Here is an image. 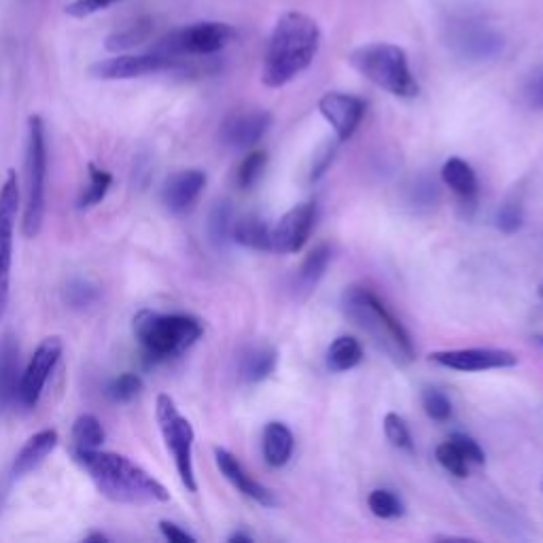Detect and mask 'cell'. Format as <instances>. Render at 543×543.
Listing matches in <instances>:
<instances>
[{
	"label": "cell",
	"mask_w": 543,
	"mask_h": 543,
	"mask_svg": "<svg viewBox=\"0 0 543 543\" xmlns=\"http://www.w3.org/2000/svg\"><path fill=\"white\" fill-rule=\"evenodd\" d=\"M87 471L102 497L124 505H155L170 499L168 488L155 480L147 469L136 465L124 454L107 450H90L73 454Z\"/></svg>",
	"instance_id": "obj_1"
},
{
	"label": "cell",
	"mask_w": 543,
	"mask_h": 543,
	"mask_svg": "<svg viewBox=\"0 0 543 543\" xmlns=\"http://www.w3.org/2000/svg\"><path fill=\"white\" fill-rule=\"evenodd\" d=\"M321 45V28L306 13H285L276 22L266 49L261 81L283 87L314 62Z\"/></svg>",
	"instance_id": "obj_2"
},
{
	"label": "cell",
	"mask_w": 543,
	"mask_h": 543,
	"mask_svg": "<svg viewBox=\"0 0 543 543\" xmlns=\"http://www.w3.org/2000/svg\"><path fill=\"white\" fill-rule=\"evenodd\" d=\"M342 310L365 334L397 363H410L414 359V346L410 334L393 314L387 310L378 295L367 287L353 285L342 295Z\"/></svg>",
	"instance_id": "obj_3"
},
{
	"label": "cell",
	"mask_w": 543,
	"mask_h": 543,
	"mask_svg": "<svg viewBox=\"0 0 543 543\" xmlns=\"http://www.w3.org/2000/svg\"><path fill=\"white\" fill-rule=\"evenodd\" d=\"M204 334V325L191 314H160L143 310L134 317V336L153 361L179 357Z\"/></svg>",
	"instance_id": "obj_4"
},
{
	"label": "cell",
	"mask_w": 543,
	"mask_h": 543,
	"mask_svg": "<svg viewBox=\"0 0 543 543\" xmlns=\"http://www.w3.org/2000/svg\"><path fill=\"white\" fill-rule=\"evenodd\" d=\"M350 64L367 81L397 98H414L420 87L414 79L408 54L391 43H370L350 54Z\"/></svg>",
	"instance_id": "obj_5"
},
{
	"label": "cell",
	"mask_w": 543,
	"mask_h": 543,
	"mask_svg": "<svg viewBox=\"0 0 543 543\" xmlns=\"http://www.w3.org/2000/svg\"><path fill=\"white\" fill-rule=\"evenodd\" d=\"M47 200V136L41 115L28 119L26 138V202L22 232L26 238H37L45 221Z\"/></svg>",
	"instance_id": "obj_6"
},
{
	"label": "cell",
	"mask_w": 543,
	"mask_h": 543,
	"mask_svg": "<svg viewBox=\"0 0 543 543\" xmlns=\"http://www.w3.org/2000/svg\"><path fill=\"white\" fill-rule=\"evenodd\" d=\"M155 416L183 486L189 493H198V480L194 469V427H191L189 420L179 412L174 399L166 393L157 395Z\"/></svg>",
	"instance_id": "obj_7"
},
{
	"label": "cell",
	"mask_w": 543,
	"mask_h": 543,
	"mask_svg": "<svg viewBox=\"0 0 543 543\" xmlns=\"http://www.w3.org/2000/svg\"><path fill=\"white\" fill-rule=\"evenodd\" d=\"M236 39L234 26L225 22H196L183 28L168 32L166 37L153 47L155 54L168 58H185V56H215Z\"/></svg>",
	"instance_id": "obj_8"
},
{
	"label": "cell",
	"mask_w": 543,
	"mask_h": 543,
	"mask_svg": "<svg viewBox=\"0 0 543 543\" xmlns=\"http://www.w3.org/2000/svg\"><path fill=\"white\" fill-rule=\"evenodd\" d=\"M17 210H20V185L15 170H9L0 187V321L5 319L11 293V266H13V236Z\"/></svg>",
	"instance_id": "obj_9"
},
{
	"label": "cell",
	"mask_w": 543,
	"mask_h": 543,
	"mask_svg": "<svg viewBox=\"0 0 543 543\" xmlns=\"http://www.w3.org/2000/svg\"><path fill=\"white\" fill-rule=\"evenodd\" d=\"M64 344L58 336L45 338L37 350H34V355L30 357L26 370L22 372V380H20V391H17V404L32 410L37 408V404L41 401V395L47 387L49 376L54 374L56 365L62 357Z\"/></svg>",
	"instance_id": "obj_10"
},
{
	"label": "cell",
	"mask_w": 543,
	"mask_h": 543,
	"mask_svg": "<svg viewBox=\"0 0 543 543\" xmlns=\"http://www.w3.org/2000/svg\"><path fill=\"white\" fill-rule=\"evenodd\" d=\"M183 62L177 58H168L162 54H119L107 60H98L92 64L90 75L100 81H126V79H138L147 75L166 73V70L181 68Z\"/></svg>",
	"instance_id": "obj_11"
},
{
	"label": "cell",
	"mask_w": 543,
	"mask_h": 543,
	"mask_svg": "<svg viewBox=\"0 0 543 543\" xmlns=\"http://www.w3.org/2000/svg\"><path fill=\"white\" fill-rule=\"evenodd\" d=\"M448 45L465 62H488L503 54L505 39L490 26L467 20L450 26Z\"/></svg>",
	"instance_id": "obj_12"
},
{
	"label": "cell",
	"mask_w": 543,
	"mask_h": 543,
	"mask_svg": "<svg viewBox=\"0 0 543 543\" xmlns=\"http://www.w3.org/2000/svg\"><path fill=\"white\" fill-rule=\"evenodd\" d=\"M429 359L454 372H488V370H507V367L518 365V357L512 350L505 348H452V350H435Z\"/></svg>",
	"instance_id": "obj_13"
},
{
	"label": "cell",
	"mask_w": 543,
	"mask_h": 543,
	"mask_svg": "<svg viewBox=\"0 0 543 543\" xmlns=\"http://www.w3.org/2000/svg\"><path fill=\"white\" fill-rule=\"evenodd\" d=\"M272 128V113L257 107L236 109L223 119L219 136L227 149L247 151L255 147Z\"/></svg>",
	"instance_id": "obj_14"
},
{
	"label": "cell",
	"mask_w": 543,
	"mask_h": 543,
	"mask_svg": "<svg viewBox=\"0 0 543 543\" xmlns=\"http://www.w3.org/2000/svg\"><path fill=\"white\" fill-rule=\"evenodd\" d=\"M314 219H317V206L312 202L297 204L287 210L272 227V251L285 255L302 251L310 238Z\"/></svg>",
	"instance_id": "obj_15"
},
{
	"label": "cell",
	"mask_w": 543,
	"mask_h": 543,
	"mask_svg": "<svg viewBox=\"0 0 543 543\" xmlns=\"http://www.w3.org/2000/svg\"><path fill=\"white\" fill-rule=\"evenodd\" d=\"M319 111L329 121V126L336 130L340 143H344L359 128L365 113V102L353 94L329 92L319 100Z\"/></svg>",
	"instance_id": "obj_16"
},
{
	"label": "cell",
	"mask_w": 543,
	"mask_h": 543,
	"mask_svg": "<svg viewBox=\"0 0 543 543\" xmlns=\"http://www.w3.org/2000/svg\"><path fill=\"white\" fill-rule=\"evenodd\" d=\"M206 187V172L198 168L170 174L162 187V202L172 215H181L196 204Z\"/></svg>",
	"instance_id": "obj_17"
},
{
	"label": "cell",
	"mask_w": 543,
	"mask_h": 543,
	"mask_svg": "<svg viewBox=\"0 0 543 543\" xmlns=\"http://www.w3.org/2000/svg\"><path fill=\"white\" fill-rule=\"evenodd\" d=\"M215 461L221 474L225 476L227 482H232L238 493H242L244 497H249L251 501L259 503L261 507H276L278 499L272 493L270 488H266L264 484H259L257 480H253L247 471L242 469V465L238 463V459L230 450L225 448H215Z\"/></svg>",
	"instance_id": "obj_18"
},
{
	"label": "cell",
	"mask_w": 543,
	"mask_h": 543,
	"mask_svg": "<svg viewBox=\"0 0 543 543\" xmlns=\"http://www.w3.org/2000/svg\"><path fill=\"white\" fill-rule=\"evenodd\" d=\"M20 380V344L11 331H5L0 336V414L17 404Z\"/></svg>",
	"instance_id": "obj_19"
},
{
	"label": "cell",
	"mask_w": 543,
	"mask_h": 543,
	"mask_svg": "<svg viewBox=\"0 0 543 543\" xmlns=\"http://www.w3.org/2000/svg\"><path fill=\"white\" fill-rule=\"evenodd\" d=\"M58 446V431L56 429H43L39 433H34L30 440L22 446V450L17 452V457L13 461V476L22 478L30 471L37 469L51 452Z\"/></svg>",
	"instance_id": "obj_20"
},
{
	"label": "cell",
	"mask_w": 543,
	"mask_h": 543,
	"mask_svg": "<svg viewBox=\"0 0 543 543\" xmlns=\"http://www.w3.org/2000/svg\"><path fill=\"white\" fill-rule=\"evenodd\" d=\"M278 355L276 348L270 344H251L244 348V353L240 355L238 363V372L242 380L247 382H261L266 380L276 367Z\"/></svg>",
	"instance_id": "obj_21"
},
{
	"label": "cell",
	"mask_w": 543,
	"mask_h": 543,
	"mask_svg": "<svg viewBox=\"0 0 543 543\" xmlns=\"http://www.w3.org/2000/svg\"><path fill=\"white\" fill-rule=\"evenodd\" d=\"M232 240L253 251H272V227L257 215H247L234 223Z\"/></svg>",
	"instance_id": "obj_22"
},
{
	"label": "cell",
	"mask_w": 543,
	"mask_h": 543,
	"mask_svg": "<svg viewBox=\"0 0 543 543\" xmlns=\"http://www.w3.org/2000/svg\"><path fill=\"white\" fill-rule=\"evenodd\" d=\"M293 433L283 423H268L264 429V459L270 467H285L293 454Z\"/></svg>",
	"instance_id": "obj_23"
},
{
	"label": "cell",
	"mask_w": 543,
	"mask_h": 543,
	"mask_svg": "<svg viewBox=\"0 0 543 543\" xmlns=\"http://www.w3.org/2000/svg\"><path fill=\"white\" fill-rule=\"evenodd\" d=\"M442 181L450 187L461 200L471 202L478 194V177L474 168H471L461 157H450L442 168Z\"/></svg>",
	"instance_id": "obj_24"
},
{
	"label": "cell",
	"mask_w": 543,
	"mask_h": 543,
	"mask_svg": "<svg viewBox=\"0 0 543 543\" xmlns=\"http://www.w3.org/2000/svg\"><path fill=\"white\" fill-rule=\"evenodd\" d=\"M329 261H331V247H329V244H319L317 249L310 251L308 257L304 259L302 268L297 270V276H295L297 293L308 295V293H312L314 289H317V285L321 283V278L327 272Z\"/></svg>",
	"instance_id": "obj_25"
},
{
	"label": "cell",
	"mask_w": 543,
	"mask_h": 543,
	"mask_svg": "<svg viewBox=\"0 0 543 543\" xmlns=\"http://www.w3.org/2000/svg\"><path fill=\"white\" fill-rule=\"evenodd\" d=\"M153 26L155 24L151 17H138L132 24L113 30L107 41H104V47L113 51V54H121V51H130L138 45H145L151 39Z\"/></svg>",
	"instance_id": "obj_26"
},
{
	"label": "cell",
	"mask_w": 543,
	"mask_h": 543,
	"mask_svg": "<svg viewBox=\"0 0 543 543\" xmlns=\"http://www.w3.org/2000/svg\"><path fill=\"white\" fill-rule=\"evenodd\" d=\"M104 437H107V433H104L100 420L94 414H81L75 420L73 431H70V450H73V454L100 450Z\"/></svg>",
	"instance_id": "obj_27"
},
{
	"label": "cell",
	"mask_w": 543,
	"mask_h": 543,
	"mask_svg": "<svg viewBox=\"0 0 543 543\" xmlns=\"http://www.w3.org/2000/svg\"><path fill=\"white\" fill-rule=\"evenodd\" d=\"M363 359V346L359 344V340L350 338V336H340L334 342L329 344L327 348V367L331 372H348L357 367Z\"/></svg>",
	"instance_id": "obj_28"
},
{
	"label": "cell",
	"mask_w": 543,
	"mask_h": 543,
	"mask_svg": "<svg viewBox=\"0 0 543 543\" xmlns=\"http://www.w3.org/2000/svg\"><path fill=\"white\" fill-rule=\"evenodd\" d=\"M87 170H90V183H87V187L83 189V194L77 200L79 210H87V208L98 206L104 198H107V194L113 187V174L109 170H104V168H100L96 164H90V166H87Z\"/></svg>",
	"instance_id": "obj_29"
},
{
	"label": "cell",
	"mask_w": 543,
	"mask_h": 543,
	"mask_svg": "<svg viewBox=\"0 0 543 543\" xmlns=\"http://www.w3.org/2000/svg\"><path fill=\"white\" fill-rule=\"evenodd\" d=\"M208 236H210V242L215 244L217 249H223L227 242L232 240V206L230 202H217L213 208H210L208 213Z\"/></svg>",
	"instance_id": "obj_30"
},
{
	"label": "cell",
	"mask_w": 543,
	"mask_h": 543,
	"mask_svg": "<svg viewBox=\"0 0 543 543\" xmlns=\"http://www.w3.org/2000/svg\"><path fill=\"white\" fill-rule=\"evenodd\" d=\"M367 505H370L372 514L382 520H393L406 514V503L401 501L393 490H384V488L372 490L370 497H367Z\"/></svg>",
	"instance_id": "obj_31"
},
{
	"label": "cell",
	"mask_w": 543,
	"mask_h": 543,
	"mask_svg": "<svg viewBox=\"0 0 543 543\" xmlns=\"http://www.w3.org/2000/svg\"><path fill=\"white\" fill-rule=\"evenodd\" d=\"M64 300L70 308L77 310L92 308L100 300V287L87 278H75L66 285Z\"/></svg>",
	"instance_id": "obj_32"
},
{
	"label": "cell",
	"mask_w": 543,
	"mask_h": 543,
	"mask_svg": "<svg viewBox=\"0 0 543 543\" xmlns=\"http://www.w3.org/2000/svg\"><path fill=\"white\" fill-rule=\"evenodd\" d=\"M140 391H143V378L132 372L113 378L107 387V395L115 404H128V401L138 397Z\"/></svg>",
	"instance_id": "obj_33"
},
{
	"label": "cell",
	"mask_w": 543,
	"mask_h": 543,
	"mask_svg": "<svg viewBox=\"0 0 543 543\" xmlns=\"http://www.w3.org/2000/svg\"><path fill=\"white\" fill-rule=\"evenodd\" d=\"M268 164V155L264 151H251L238 166L236 181L242 189H251L264 174Z\"/></svg>",
	"instance_id": "obj_34"
},
{
	"label": "cell",
	"mask_w": 543,
	"mask_h": 543,
	"mask_svg": "<svg viewBox=\"0 0 543 543\" xmlns=\"http://www.w3.org/2000/svg\"><path fill=\"white\" fill-rule=\"evenodd\" d=\"M435 459H437V463H440L448 471L450 476H454V478H467L469 463H467V459L463 457V454L459 452V448L454 446L450 440L437 446Z\"/></svg>",
	"instance_id": "obj_35"
},
{
	"label": "cell",
	"mask_w": 543,
	"mask_h": 543,
	"mask_svg": "<svg viewBox=\"0 0 543 543\" xmlns=\"http://www.w3.org/2000/svg\"><path fill=\"white\" fill-rule=\"evenodd\" d=\"M384 433H387V440H389L395 448L406 450V452H412V450H414L410 429H408V425H406V420L401 418L399 414L389 412L387 416H384Z\"/></svg>",
	"instance_id": "obj_36"
},
{
	"label": "cell",
	"mask_w": 543,
	"mask_h": 543,
	"mask_svg": "<svg viewBox=\"0 0 543 543\" xmlns=\"http://www.w3.org/2000/svg\"><path fill=\"white\" fill-rule=\"evenodd\" d=\"M423 408L427 412L429 418L437 420V423H444V420H448L452 416V404L446 393H442L440 389H433V387H427L423 391Z\"/></svg>",
	"instance_id": "obj_37"
},
{
	"label": "cell",
	"mask_w": 543,
	"mask_h": 543,
	"mask_svg": "<svg viewBox=\"0 0 543 543\" xmlns=\"http://www.w3.org/2000/svg\"><path fill=\"white\" fill-rule=\"evenodd\" d=\"M524 213H522V204L518 200H507L501 204L497 210V227L505 234H514L522 227Z\"/></svg>",
	"instance_id": "obj_38"
},
{
	"label": "cell",
	"mask_w": 543,
	"mask_h": 543,
	"mask_svg": "<svg viewBox=\"0 0 543 543\" xmlns=\"http://www.w3.org/2000/svg\"><path fill=\"white\" fill-rule=\"evenodd\" d=\"M450 442L459 448V452L467 459L469 465H482L486 461L484 450L480 448V444L474 440V437H469L465 433H454L450 437Z\"/></svg>",
	"instance_id": "obj_39"
},
{
	"label": "cell",
	"mask_w": 543,
	"mask_h": 543,
	"mask_svg": "<svg viewBox=\"0 0 543 543\" xmlns=\"http://www.w3.org/2000/svg\"><path fill=\"white\" fill-rule=\"evenodd\" d=\"M115 3H119V0H73V3L66 5V15L70 17H77V20H83V17H90V15H96L104 9L113 7Z\"/></svg>",
	"instance_id": "obj_40"
},
{
	"label": "cell",
	"mask_w": 543,
	"mask_h": 543,
	"mask_svg": "<svg viewBox=\"0 0 543 543\" xmlns=\"http://www.w3.org/2000/svg\"><path fill=\"white\" fill-rule=\"evenodd\" d=\"M160 531H162V535H164L168 541H172V543L196 541L194 535L187 533L185 529L179 527V524H174V522H170V520H162V522H160Z\"/></svg>",
	"instance_id": "obj_41"
},
{
	"label": "cell",
	"mask_w": 543,
	"mask_h": 543,
	"mask_svg": "<svg viewBox=\"0 0 543 543\" xmlns=\"http://www.w3.org/2000/svg\"><path fill=\"white\" fill-rule=\"evenodd\" d=\"M524 94H527V102L531 104L533 109L543 111V70L529 81L527 92Z\"/></svg>",
	"instance_id": "obj_42"
},
{
	"label": "cell",
	"mask_w": 543,
	"mask_h": 543,
	"mask_svg": "<svg viewBox=\"0 0 543 543\" xmlns=\"http://www.w3.org/2000/svg\"><path fill=\"white\" fill-rule=\"evenodd\" d=\"M437 198V191H435V185L425 181V183H416L414 191H412V202H418V204H433V200Z\"/></svg>",
	"instance_id": "obj_43"
},
{
	"label": "cell",
	"mask_w": 543,
	"mask_h": 543,
	"mask_svg": "<svg viewBox=\"0 0 543 543\" xmlns=\"http://www.w3.org/2000/svg\"><path fill=\"white\" fill-rule=\"evenodd\" d=\"M227 541H230V543H251V541H253V537H251L249 533L240 531V533H234V535L227 537Z\"/></svg>",
	"instance_id": "obj_44"
},
{
	"label": "cell",
	"mask_w": 543,
	"mask_h": 543,
	"mask_svg": "<svg viewBox=\"0 0 543 543\" xmlns=\"http://www.w3.org/2000/svg\"><path fill=\"white\" fill-rule=\"evenodd\" d=\"M85 541H109V537L104 533H92V535L85 537Z\"/></svg>",
	"instance_id": "obj_45"
},
{
	"label": "cell",
	"mask_w": 543,
	"mask_h": 543,
	"mask_svg": "<svg viewBox=\"0 0 543 543\" xmlns=\"http://www.w3.org/2000/svg\"><path fill=\"white\" fill-rule=\"evenodd\" d=\"M537 293H539V297H541V302H543V280H541V285H539V289H537Z\"/></svg>",
	"instance_id": "obj_46"
},
{
	"label": "cell",
	"mask_w": 543,
	"mask_h": 543,
	"mask_svg": "<svg viewBox=\"0 0 543 543\" xmlns=\"http://www.w3.org/2000/svg\"><path fill=\"white\" fill-rule=\"evenodd\" d=\"M537 342L543 346V336H539V338H537Z\"/></svg>",
	"instance_id": "obj_47"
}]
</instances>
